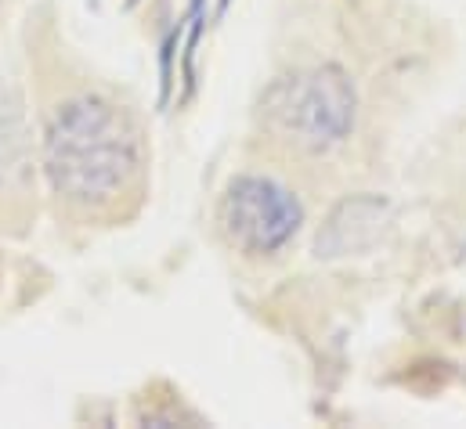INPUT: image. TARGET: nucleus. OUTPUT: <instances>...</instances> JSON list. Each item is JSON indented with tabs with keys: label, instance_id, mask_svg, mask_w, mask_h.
<instances>
[{
	"label": "nucleus",
	"instance_id": "f257e3e1",
	"mask_svg": "<svg viewBox=\"0 0 466 429\" xmlns=\"http://www.w3.org/2000/svg\"><path fill=\"white\" fill-rule=\"evenodd\" d=\"M44 174L69 206H113L141 174V134L113 102L80 95L44 130Z\"/></svg>",
	"mask_w": 466,
	"mask_h": 429
},
{
	"label": "nucleus",
	"instance_id": "f03ea898",
	"mask_svg": "<svg viewBox=\"0 0 466 429\" xmlns=\"http://www.w3.org/2000/svg\"><path fill=\"white\" fill-rule=\"evenodd\" d=\"M358 119V91L340 65L286 73L260 95V123L282 145L304 155L340 148Z\"/></svg>",
	"mask_w": 466,
	"mask_h": 429
},
{
	"label": "nucleus",
	"instance_id": "7ed1b4c3",
	"mask_svg": "<svg viewBox=\"0 0 466 429\" xmlns=\"http://www.w3.org/2000/svg\"><path fill=\"white\" fill-rule=\"evenodd\" d=\"M218 224L232 242V249H238L242 256L264 260V256H279L297 242L304 227V206L275 177L242 174L221 195Z\"/></svg>",
	"mask_w": 466,
	"mask_h": 429
},
{
	"label": "nucleus",
	"instance_id": "20e7f679",
	"mask_svg": "<svg viewBox=\"0 0 466 429\" xmlns=\"http://www.w3.org/2000/svg\"><path fill=\"white\" fill-rule=\"evenodd\" d=\"M387 227H390V203L387 199H380V195L344 199L333 214L326 216L319 238H315V256L319 260L361 256L383 238Z\"/></svg>",
	"mask_w": 466,
	"mask_h": 429
},
{
	"label": "nucleus",
	"instance_id": "39448f33",
	"mask_svg": "<svg viewBox=\"0 0 466 429\" xmlns=\"http://www.w3.org/2000/svg\"><path fill=\"white\" fill-rule=\"evenodd\" d=\"M25 145H29V130L22 105L0 95V181H7L11 170L25 166Z\"/></svg>",
	"mask_w": 466,
	"mask_h": 429
},
{
	"label": "nucleus",
	"instance_id": "423d86ee",
	"mask_svg": "<svg viewBox=\"0 0 466 429\" xmlns=\"http://www.w3.org/2000/svg\"><path fill=\"white\" fill-rule=\"evenodd\" d=\"M181 36H185V25L177 22V25L163 36V47H159V108L170 105V91H174V55H177Z\"/></svg>",
	"mask_w": 466,
	"mask_h": 429
},
{
	"label": "nucleus",
	"instance_id": "0eeeda50",
	"mask_svg": "<svg viewBox=\"0 0 466 429\" xmlns=\"http://www.w3.org/2000/svg\"><path fill=\"white\" fill-rule=\"evenodd\" d=\"M185 22H188V29H185V80L192 87V76H196V47H199L203 25H207V0H192Z\"/></svg>",
	"mask_w": 466,
	"mask_h": 429
},
{
	"label": "nucleus",
	"instance_id": "6e6552de",
	"mask_svg": "<svg viewBox=\"0 0 466 429\" xmlns=\"http://www.w3.org/2000/svg\"><path fill=\"white\" fill-rule=\"evenodd\" d=\"M228 4H232V0H218V11H214V15H218V18H225V11H228Z\"/></svg>",
	"mask_w": 466,
	"mask_h": 429
}]
</instances>
